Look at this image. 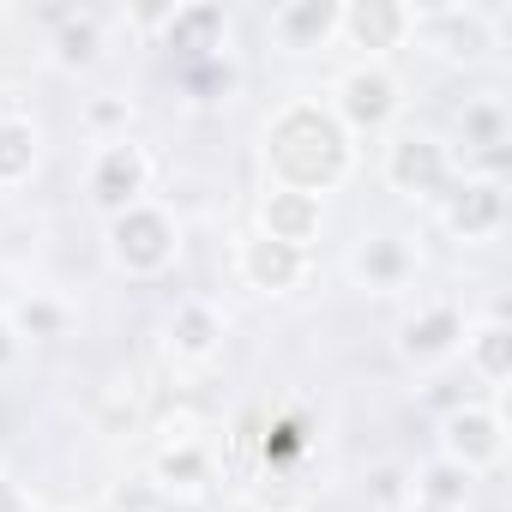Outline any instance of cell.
<instances>
[{
    "label": "cell",
    "mask_w": 512,
    "mask_h": 512,
    "mask_svg": "<svg viewBox=\"0 0 512 512\" xmlns=\"http://www.w3.org/2000/svg\"><path fill=\"white\" fill-rule=\"evenodd\" d=\"M470 356H476V368L488 374V380H506L512 374V332L494 320V326H482L476 338H470Z\"/></svg>",
    "instance_id": "2e32d148"
},
{
    "label": "cell",
    "mask_w": 512,
    "mask_h": 512,
    "mask_svg": "<svg viewBox=\"0 0 512 512\" xmlns=\"http://www.w3.org/2000/svg\"><path fill=\"white\" fill-rule=\"evenodd\" d=\"M61 55H67V61H91V55H97V19L67 25V31H61Z\"/></svg>",
    "instance_id": "44dd1931"
},
{
    "label": "cell",
    "mask_w": 512,
    "mask_h": 512,
    "mask_svg": "<svg viewBox=\"0 0 512 512\" xmlns=\"http://www.w3.org/2000/svg\"><path fill=\"white\" fill-rule=\"evenodd\" d=\"M91 193H97V205H109V211L139 205V193H145V157H139V145H127V139L103 145L97 175H91Z\"/></svg>",
    "instance_id": "52a82bcc"
},
{
    "label": "cell",
    "mask_w": 512,
    "mask_h": 512,
    "mask_svg": "<svg viewBox=\"0 0 512 512\" xmlns=\"http://www.w3.org/2000/svg\"><path fill=\"white\" fill-rule=\"evenodd\" d=\"M241 278H247L253 290H266V296L296 290V278H302V247H284V241H272V235H253V241L241 247Z\"/></svg>",
    "instance_id": "ba28073f"
},
{
    "label": "cell",
    "mask_w": 512,
    "mask_h": 512,
    "mask_svg": "<svg viewBox=\"0 0 512 512\" xmlns=\"http://www.w3.org/2000/svg\"><path fill=\"white\" fill-rule=\"evenodd\" d=\"M296 446H302V428H296V422H284V428H278V440H272L266 452H272V458H284V452H296Z\"/></svg>",
    "instance_id": "603a6c76"
},
{
    "label": "cell",
    "mask_w": 512,
    "mask_h": 512,
    "mask_svg": "<svg viewBox=\"0 0 512 512\" xmlns=\"http://www.w3.org/2000/svg\"><path fill=\"white\" fill-rule=\"evenodd\" d=\"M157 476H163V488H199L205 482V452L199 446H169L157 458Z\"/></svg>",
    "instance_id": "e0dca14e"
},
{
    "label": "cell",
    "mask_w": 512,
    "mask_h": 512,
    "mask_svg": "<svg viewBox=\"0 0 512 512\" xmlns=\"http://www.w3.org/2000/svg\"><path fill=\"white\" fill-rule=\"evenodd\" d=\"M19 326L37 332V338H55V332H61V314H55L49 302H25V308H19Z\"/></svg>",
    "instance_id": "7402d4cb"
},
{
    "label": "cell",
    "mask_w": 512,
    "mask_h": 512,
    "mask_svg": "<svg viewBox=\"0 0 512 512\" xmlns=\"http://www.w3.org/2000/svg\"><path fill=\"white\" fill-rule=\"evenodd\" d=\"M0 512H25V494H19L7 476H0Z\"/></svg>",
    "instance_id": "cb8c5ba5"
},
{
    "label": "cell",
    "mask_w": 512,
    "mask_h": 512,
    "mask_svg": "<svg viewBox=\"0 0 512 512\" xmlns=\"http://www.w3.org/2000/svg\"><path fill=\"white\" fill-rule=\"evenodd\" d=\"M422 500H428V506H452V512H464V470H458V464H434V470H422Z\"/></svg>",
    "instance_id": "d6986e66"
},
{
    "label": "cell",
    "mask_w": 512,
    "mask_h": 512,
    "mask_svg": "<svg viewBox=\"0 0 512 512\" xmlns=\"http://www.w3.org/2000/svg\"><path fill=\"white\" fill-rule=\"evenodd\" d=\"M266 163H272L278 187L320 199L326 187H338L350 175V133L320 103H290L266 133Z\"/></svg>",
    "instance_id": "6da1fadb"
},
{
    "label": "cell",
    "mask_w": 512,
    "mask_h": 512,
    "mask_svg": "<svg viewBox=\"0 0 512 512\" xmlns=\"http://www.w3.org/2000/svg\"><path fill=\"white\" fill-rule=\"evenodd\" d=\"M223 13L217 7H175L169 19V49H187V55H205V49H223Z\"/></svg>",
    "instance_id": "4fadbf2b"
},
{
    "label": "cell",
    "mask_w": 512,
    "mask_h": 512,
    "mask_svg": "<svg viewBox=\"0 0 512 512\" xmlns=\"http://www.w3.org/2000/svg\"><path fill=\"white\" fill-rule=\"evenodd\" d=\"M278 31H284V43L314 49V43H326L338 31V7H332V0H302V7H284L278 13Z\"/></svg>",
    "instance_id": "7c38bea8"
},
{
    "label": "cell",
    "mask_w": 512,
    "mask_h": 512,
    "mask_svg": "<svg viewBox=\"0 0 512 512\" xmlns=\"http://www.w3.org/2000/svg\"><path fill=\"white\" fill-rule=\"evenodd\" d=\"M338 31H350L356 49H398L416 31V13L398 0H356V7H338Z\"/></svg>",
    "instance_id": "8992f818"
},
{
    "label": "cell",
    "mask_w": 512,
    "mask_h": 512,
    "mask_svg": "<svg viewBox=\"0 0 512 512\" xmlns=\"http://www.w3.org/2000/svg\"><path fill=\"white\" fill-rule=\"evenodd\" d=\"M260 217H266V235H272V241H284V247H308V241L320 235V199L290 193V187L266 193Z\"/></svg>",
    "instance_id": "9c48e42d"
},
{
    "label": "cell",
    "mask_w": 512,
    "mask_h": 512,
    "mask_svg": "<svg viewBox=\"0 0 512 512\" xmlns=\"http://www.w3.org/2000/svg\"><path fill=\"white\" fill-rule=\"evenodd\" d=\"M464 139H470V145H482V151H494V145L506 139V115H500L494 103H476V109H464Z\"/></svg>",
    "instance_id": "ffe728a7"
},
{
    "label": "cell",
    "mask_w": 512,
    "mask_h": 512,
    "mask_svg": "<svg viewBox=\"0 0 512 512\" xmlns=\"http://www.w3.org/2000/svg\"><path fill=\"white\" fill-rule=\"evenodd\" d=\"M7 362H13V332L0 326V368H7Z\"/></svg>",
    "instance_id": "d4e9b609"
},
{
    "label": "cell",
    "mask_w": 512,
    "mask_h": 512,
    "mask_svg": "<svg viewBox=\"0 0 512 512\" xmlns=\"http://www.w3.org/2000/svg\"><path fill=\"white\" fill-rule=\"evenodd\" d=\"M410 512H452V506H428V500H416V506H410Z\"/></svg>",
    "instance_id": "484cf974"
},
{
    "label": "cell",
    "mask_w": 512,
    "mask_h": 512,
    "mask_svg": "<svg viewBox=\"0 0 512 512\" xmlns=\"http://www.w3.org/2000/svg\"><path fill=\"white\" fill-rule=\"evenodd\" d=\"M446 452H452V464L470 476V470H488V464H500V452H506V434H500V416L494 410H476V404H464L452 422H446Z\"/></svg>",
    "instance_id": "5b68a950"
},
{
    "label": "cell",
    "mask_w": 512,
    "mask_h": 512,
    "mask_svg": "<svg viewBox=\"0 0 512 512\" xmlns=\"http://www.w3.org/2000/svg\"><path fill=\"white\" fill-rule=\"evenodd\" d=\"M37 169V133L31 121H13V115H0V187H13Z\"/></svg>",
    "instance_id": "5bb4252c"
},
{
    "label": "cell",
    "mask_w": 512,
    "mask_h": 512,
    "mask_svg": "<svg viewBox=\"0 0 512 512\" xmlns=\"http://www.w3.org/2000/svg\"><path fill=\"white\" fill-rule=\"evenodd\" d=\"M452 229L458 235H488L500 217H506V193H500V181H470V187H458V199H452Z\"/></svg>",
    "instance_id": "8fae6325"
},
{
    "label": "cell",
    "mask_w": 512,
    "mask_h": 512,
    "mask_svg": "<svg viewBox=\"0 0 512 512\" xmlns=\"http://www.w3.org/2000/svg\"><path fill=\"white\" fill-rule=\"evenodd\" d=\"M386 181H392L398 193H410V199H434V193H446V181H452L446 145L428 139V133H404V139L392 145V157H386Z\"/></svg>",
    "instance_id": "3957f363"
},
{
    "label": "cell",
    "mask_w": 512,
    "mask_h": 512,
    "mask_svg": "<svg viewBox=\"0 0 512 512\" xmlns=\"http://www.w3.org/2000/svg\"><path fill=\"white\" fill-rule=\"evenodd\" d=\"M211 344H217V320H211V308H181V314H175V350L205 356Z\"/></svg>",
    "instance_id": "ac0fdd59"
},
{
    "label": "cell",
    "mask_w": 512,
    "mask_h": 512,
    "mask_svg": "<svg viewBox=\"0 0 512 512\" xmlns=\"http://www.w3.org/2000/svg\"><path fill=\"white\" fill-rule=\"evenodd\" d=\"M404 266H410V260H404L398 241H368V247L356 253V272H362L368 284H380V290H392V284L404 278Z\"/></svg>",
    "instance_id": "9a60e30c"
},
{
    "label": "cell",
    "mask_w": 512,
    "mask_h": 512,
    "mask_svg": "<svg viewBox=\"0 0 512 512\" xmlns=\"http://www.w3.org/2000/svg\"><path fill=\"white\" fill-rule=\"evenodd\" d=\"M109 241H115V260H121L127 272H163V266H169V253H175V229H169V217H163V211H145V205L115 211Z\"/></svg>",
    "instance_id": "7a4b0ae2"
},
{
    "label": "cell",
    "mask_w": 512,
    "mask_h": 512,
    "mask_svg": "<svg viewBox=\"0 0 512 512\" xmlns=\"http://www.w3.org/2000/svg\"><path fill=\"white\" fill-rule=\"evenodd\" d=\"M458 338H464L458 308H422V314H416V320H404V332H398L404 356H422V362H434V356L458 350Z\"/></svg>",
    "instance_id": "30bf717a"
},
{
    "label": "cell",
    "mask_w": 512,
    "mask_h": 512,
    "mask_svg": "<svg viewBox=\"0 0 512 512\" xmlns=\"http://www.w3.org/2000/svg\"><path fill=\"white\" fill-rule=\"evenodd\" d=\"M338 115H344L350 127H362V133L386 127V121L398 115V79H392L386 67H356V73H344V79H338Z\"/></svg>",
    "instance_id": "277c9868"
}]
</instances>
